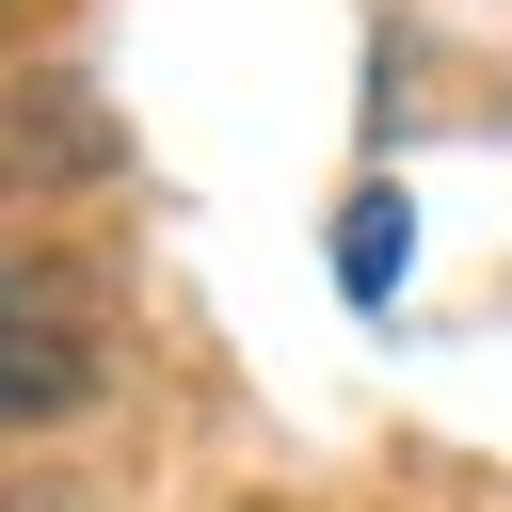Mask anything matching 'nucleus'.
Returning a JSON list of instances; mask_svg holds the SVG:
<instances>
[{"label": "nucleus", "instance_id": "f257e3e1", "mask_svg": "<svg viewBox=\"0 0 512 512\" xmlns=\"http://www.w3.org/2000/svg\"><path fill=\"white\" fill-rule=\"evenodd\" d=\"M80 400H96V304H80L48 256L0 240V432H48V416H80Z\"/></svg>", "mask_w": 512, "mask_h": 512}, {"label": "nucleus", "instance_id": "f03ea898", "mask_svg": "<svg viewBox=\"0 0 512 512\" xmlns=\"http://www.w3.org/2000/svg\"><path fill=\"white\" fill-rule=\"evenodd\" d=\"M336 272H352L368 304L400 288V192H352V224H336Z\"/></svg>", "mask_w": 512, "mask_h": 512}]
</instances>
